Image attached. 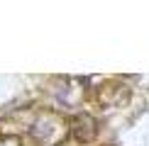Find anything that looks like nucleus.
I'll return each mask as SVG.
<instances>
[{"label": "nucleus", "mask_w": 149, "mask_h": 146, "mask_svg": "<svg viewBox=\"0 0 149 146\" xmlns=\"http://www.w3.org/2000/svg\"><path fill=\"white\" fill-rule=\"evenodd\" d=\"M71 132H73V136H76L78 141H91V139L95 136V132H98L95 119L88 117V114H81V117H76L71 122Z\"/></svg>", "instance_id": "f257e3e1"}]
</instances>
